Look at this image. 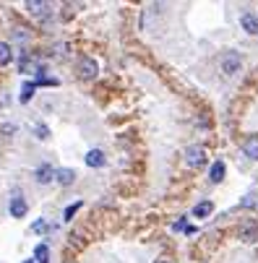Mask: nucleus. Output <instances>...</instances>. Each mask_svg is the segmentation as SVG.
Masks as SVG:
<instances>
[{
	"label": "nucleus",
	"mask_w": 258,
	"mask_h": 263,
	"mask_svg": "<svg viewBox=\"0 0 258 263\" xmlns=\"http://www.w3.org/2000/svg\"><path fill=\"white\" fill-rule=\"evenodd\" d=\"M240 65H242V57H240V52H235V50L224 52V55L219 57V68H222L224 76H235V73L240 71Z\"/></svg>",
	"instance_id": "nucleus-1"
},
{
	"label": "nucleus",
	"mask_w": 258,
	"mask_h": 263,
	"mask_svg": "<svg viewBox=\"0 0 258 263\" xmlns=\"http://www.w3.org/2000/svg\"><path fill=\"white\" fill-rule=\"evenodd\" d=\"M203 162H206V149L203 146H188V151H185V164L188 167L198 169V167H203Z\"/></svg>",
	"instance_id": "nucleus-2"
},
{
	"label": "nucleus",
	"mask_w": 258,
	"mask_h": 263,
	"mask_svg": "<svg viewBox=\"0 0 258 263\" xmlns=\"http://www.w3.org/2000/svg\"><path fill=\"white\" fill-rule=\"evenodd\" d=\"M34 180H37L40 185H47L50 180H55V169H52L50 164H42V167L34 172Z\"/></svg>",
	"instance_id": "nucleus-3"
},
{
	"label": "nucleus",
	"mask_w": 258,
	"mask_h": 263,
	"mask_svg": "<svg viewBox=\"0 0 258 263\" xmlns=\"http://www.w3.org/2000/svg\"><path fill=\"white\" fill-rule=\"evenodd\" d=\"M79 71H81L83 78H94L97 76V63H94L92 57H83L81 63H79Z\"/></svg>",
	"instance_id": "nucleus-4"
},
{
	"label": "nucleus",
	"mask_w": 258,
	"mask_h": 263,
	"mask_svg": "<svg viewBox=\"0 0 258 263\" xmlns=\"http://www.w3.org/2000/svg\"><path fill=\"white\" fill-rule=\"evenodd\" d=\"M240 24H242V29H245L248 34H258V19L253 16V13H242Z\"/></svg>",
	"instance_id": "nucleus-5"
},
{
	"label": "nucleus",
	"mask_w": 258,
	"mask_h": 263,
	"mask_svg": "<svg viewBox=\"0 0 258 263\" xmlns=\"http://www.w3.org/2000/svg\"><path fill=\"white\" fill-rule=\"evenodd\" d=\"M29 211V206H26V201L24 198H21V195H16V198H13L11 201V216H19V219H21V216H24Z\"/></svg>",
	"instance_id": "nucleus-6"
},
{
	"label": "nucleus",
	"mask_w": 258,
	"mask_h": 263,
	"mask_svg": "<svg viewBox=\"0 0 258 263\" xmlns=\"http://www.w3.org/2000/svg\"><path fill=\"white\" fill-rule=\"evenodd\" d=\"M242 151H245L250 159H258V136H248L245 144H242Z\"/></svg>",
	"instance_id": "nucleus-7"
},
{
	"label": "nucleus",
	"mask_w": 258,
	"mask_h": 263,
	"mask_svg": "<svg viewBox=\"0 0 258 263\" xmlns=\"http://www.w3.org/2000/svg\"><path fill=\"white\" fill-rule=\"evenodd\" d=\"M86 164H89V167H102V164H104V151L92 149V151L86 154Z\"/></svg>",
	"instance_id": "nucleus-8"
},
{
	"label": "nucleus",
	"mask_w": 258,
	"mask_h": 263,
	"mask_svg": "<svg viewBox=\"0 0 258 263\" xmlns=\"http://www.w3.org/2000/svg\"><path fill=\"white\" fill-rule=\"evenodd\" d=\"M209 177H211V183H222V180H224V162H214V164H211Z\"/></svg>",
	"instance_id": "nucleus-9"
},
{
	"label": "nucleus",
	"mask_w": 258,
	"mask_h": 263,
	"mask_svg": "<svg viewBox=\"0 0 258 263\" xmlns=\"http://www.w3.org/2000/svg\"><path fill=\"white\" fill-rule=\"evenodd\" d=\"M55 180H58L60 185H71L73 180H76V172L68 169V167H65V169H58V172H55Z\"/></svg>",
	"instance_id": "nucleus-10"
},
{
	"label": "nucleus",
	"mask_w": 258,
	"mask_h": 263,
	"mask_svg": "<svg viewBox=\"0 0 258 263\" xmlns=\"http://www.w3.org/2000/svg\"><path fill=\"white\" fill-rule=\"evenodd\" d=\"M214 211V206H211V201H201L198 206L193 208V216H198V219H206V216Z\"/></svg>",
	"instance_id": "nucleus-11"
},
{
	"label": "nucleus",
	"mask_w": 258,
	"mask_h": 263,
	"mask_svg": "<svg viewBox=\"0 0 258 263\" xmlns=\"http://www.w3.org/2000/svg\"><path fill=\"white\" fill-rule=\"evenodd\" d=\"M26 8L32 11V13H37V16H47V13H50V5L47 3H34V0H29Z\"/></svg>",
	"instance_id": "nucleus-12"
},
{
	"label": "nucleus",
	"mask_w": 258,
	"mask_h": 263,
	"mask_svg": "<svg viewBox=\"0 0 258 263\" xmlns=\"http://www.w3.org/2000/svg\"><path fill=\"white\" fill-rule=\"evenodd\" d=\"M50 261V247L47 245H37L34 250V263H47Z\"/></svg>",
	"instance_id": "nucleus-13"
},
{
	"label": "nucleus",
	"mask_w": 258,
	"mask_h": 263,
	"mask_svg": "<svg viewBox=\"0 0 258 263\" xmlns=\"http://www.w3.org/2000/svg\"><path fill=\"white\" fill-rule=\"evenodd\" d=\"M11 63V44L0 42V65H8Z\"/></svg>",
	"instance_id": "nucleus-14"
},
{
	"label": "nucleus",
	"mask_w": 258,
	"mask_h": 263,
	"mask_svg": "<svg viewBox=\"0 0 258 263\" xmlns=\"http://www.w3.org/2000/svg\"><path fill=\"white\" fill-rule=\"evenodd\" d=\"M34 89H37V84H26L24 89H21V96H19V99H21V102H29V99H32V94H34Z\"/></svg>",
	"instance_id": "nucleus-15"
},
{
	"label": "nucleus",
	"mask_w": 258,
	"mask_h": 263,
	"mask_svg": "<svg viewBox=\"0 0 258 263\" xmlns=\"http://www.w3.org/2000/svg\"><path fill=\"white\" fill-rule=\"evenodd\" d=\"M47 227H50V224L44 222V219H40V222H34V224H32V229H34V232H47Z\"/></svg>",
	"instance_id": "nucleus-16"
},
{
	"label": "nucleus",
	"mask_w": 258,
	"mask_h": 263,
	"mask_svg": "<svg viewBox=\"0 0 258 263\" xmlns=\"http://www.w3.org/2000/svg\"><path fill=\"white\" fill-rule=\"evenodd\" d=\"M37 138H50V131H47V125H37Z\"/></svg>",
	"instance_id": "nucleus-17"
},
{
	"label": "nucleus",
	"mask_w": 258,
	"mask_h": 263,
	"mask_svg": "<svg viewBox=\"0 0 258 263\" xmlns=\"http://www.w3.org/2000/svg\"><path fill=\"white\" fill-rule=\"evenodd\" d=\"M79 208H81V204H71V206H68V211H65V219H71V216L79 211Z\"/></svg>",
	"instance_id": "nucleus-18"
},
{
	"label": "nucleus",
	"mask_w": 258,
	"mask_h": 263,
	"mask_svg": "<svg viewBox=\"0 0 258 263\" xmlns=\"http://www.w3.org/2000/svg\"><path fill=\"white\" fill-rule=\"evenodd\" d=\"M13 37H16V39H26V32H19V29H16V32H13Z\"/></svg>",
	"instance_id": "nucleus-19"
},
{
	"label": "nucleus",
	"mask_w": 258,
	"mask_h": 263,
	"mask_svg": "<svg viewBox=\"0 0 258 263\" xmlns=\"http://www.w3.org/2000/svg\"><path fill=\"white\" fill-rule=\"evenodd\" d=\"M24 263H34V261H24Z\"/></svg>",
	"instance_id": "nucleus-20"
},
{
	"label": "nucleus",
	"mask_w": 258,
	"mask_h": 263,
	"mask_svg": "<svg viewBox=\"0 0 258 263\" xmlns=\"http://www.w3.org/2000/svg\"><path fill=\"white\" fill-rule=\"evenodd\" d=\"M159 263H167V261H159Z\"/></svg>",
	"instance_id": "nucleus-21"
}]
</instances>
